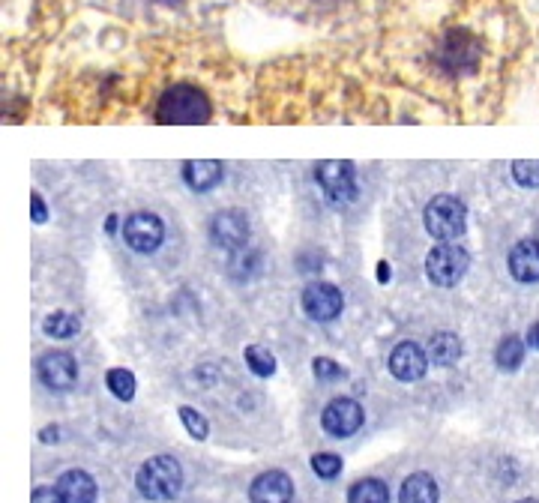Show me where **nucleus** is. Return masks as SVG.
Here are the masks:
<instances>
[{
  "instance_id": "12",
  "label": "nucleus",
  "mask_w": 539,
  "mask_h": 503,
  "mask_svg": "<svg viewBox=\"0 0 539 503\" xmlns=\"http://www.w3.org/2000/svg\"><path fill=\"white\" fill-rule=\"evenodd\" d=\"M291 498H294V483L285 471H267L249 489L252 503H291Z\"/></svg>"
},
{
  "instance_id": "13",
  "label": "nucleus",
  "mask_w": 539,
  "mask_h": 503,
  "mask_svg": "<svg viewBox=\"0 0 539 503\" xmlns=\"http://www.w3.org/2000/svg\"><path fill=\"white\" fill-rule=\"evenodd\" d=\"M507 264H510V273H513L516 282H525V285L539 282V240L516 243Z\"/></svg>"
},
{
  "instance_id": "19",
  "label": "nucleus",
  "mask_w": 539,
  "mask_h": 503,
  "mask_svg": "<svg viewBox=\"0 0 539 503\" xmlns=\"http://www.w3.org/2000/svg\"><path fill=\"white\" fill-rule=\"evenodd\" d=\"M495 360H498V366H501L504 372H516V369L522 366V360H525V342H522L519 336H507V339L498 345Z\"/></svg>"
},
{
  "instance_id": "21",
  "label": "nucleus",
  "mask_w": 539,
  "mask_h": 503,
  "mask_svg": "<svg viewBox=\"0 0 539 503\" xmlns=\"http://www.w3.org/2000/svg\"><path fill=\"white\" fill-rule=\"evenodd\" d=\"M246 366H249L258 378H270V375L276 372V357H273L267 348L252 345V348H246Z\"/></svg>"
},
{
  "instance_id": "1",
  "label": "nucleus",
  "mask_w": 539,
  "mask_h": 503,
  "mask_svg": "<svg viewBox=\"0 0 539 503\" xmlns=\"http://www.w3.org/2000/svg\"><path fill=\"white\" fill-rule=\"evenodd\" d=\"M156 120L165 126H201L210 120V102L198 87L174 84L159 96Z\"/></svg>"
},
{
  "instance_id": "23",
  "label": "nucleus",
  "mask_w": 539,
  "mask_h": 503,
  "mask_svg": "<svg viewBox=\"0 0 539 503\" xmlns=\"http://www.w3.org/2000/svg\"><path fill=\"white\" fill-rule=\"evenodd\" d=\"M312 471L321 477V480H336L342 474V459L333 456V453H318L312 459Z\"/></svg>"
},
{
  "instance_id": "15",
  "label": "nucleus",
  "mask_w": 539,
  "mask_h": 503,
  "mask_svg": "<svg viewBox=\"0 0 539 503\" xmlns=\"http://www.w3.org/2000/svg\"><path fill=\"white\" fill-rule=\"evenodd\" d=\"M183 177H186L189 189L207 192V189L222 183V162H216V159H189L183 165Z\"/></svg>"
},
{
  "instance_id": "11",
  "label": "nucleus",
  "mask_w": 539,
  "mask_h": 503,
  "mask_svg": "<svg viewBox=\"0 0 539 503\" xmlns=\"http://www.w3.org/2000/svg\"><path fill=\"white\" fill-rule=\"evenodd\" d=\"M429 369V354L414 345V342H402L393 354H390V372L399 381H420Z\"/></svg>"
},
{
  "instance_id": "28",
  "label": "nucleus",
  "mask_w": 539,
  "mask_h": 503,
  "mask_svg": "<svg viewBox=\"0 0 539 503\" xmlns=\"http://www.w3.org/2000/svg\"><path fill=\"white\" fill-rule=\"evenodd\" d=\"M30 503H63V498H60L57 489H36Z\"/></svg>"
},
{
  "instance_id": "18",
  "label": "nucleus",
  "mask_w": 539,
  "mask_h": 503,
  "mask_svg": "<svg viewBox=\"0 0 539 503\" xmlns=\"http://www.w3.org/2000/svg\"><path fill=\"white\" fill-rule=\"evenodd\" d=\"M348 503H390V489L381 480H360L351 486Z\"/></svg>"
},
{
  "instance_id": "27",
  "label": "nucleus",
  "mask_w": 539,
  "mask_h": 503,
  "mask_svg": "<svg viewBox=\"0 0 539 503\" xmlns=\"http://www.w3.org/2000/svg\"><path fill=\"white\" fill-rule=\"evenodd\" d=\"M30 213H33V222H36V225H42V222L48 219V210H45V204H42V198H39L36 192L30 195Z\"/></svg>"
},
{
  "instance_id": "6",
  "label": "nucleus",
  "mask_w": 539,
  "mask_h": 503,
  "mask_svg": "<svg viewBox=\"0 0 539 503\" xmlns=\"http://www.w3.org/2000/svg\"><path fill=\"white\" fill-rule=\"evenodd\" d=\"M123 237L129 243V249L141 252V255H150L162 246V237H165V225L159 216L153 213H132L123 225Z\"/></svg>"
},
{
  "instance_id": "16",
  "label": "nucleus",
  "mask_w": 539,
  "mask_h": 503,
  "mask_svg": "<svg viewBox=\"0 0 539 503\" xmlns=\"http://www.w3.org/2000/svg\"><path fill=\"white\" fill-rule=\"evenodd\" d=\"M438 498H441L438 483L429 474H411L402 483V492H399L402 503H438Z\"/></svg>"
},
{
  "instance_id": "20",
  "label": "nucleus",
  "mask_w": 539,
  "mask_h": 503,
  "mask_svg": "<svg viewBox=\"0 0 539 503\" xmlns=\"http://www.w3.org/2000/svg\"><path fill=\"white\" fill-rule=\"evenodd\" d=\"M78 327H81L78 318L69 315V312H51L45 318V324H42L45 336H51V339H72L78 333Z\"/></svg>"
},
{
  "instance_id": "24",
  "label": "nucleus",
  "mask_w": 539,
  "mask_h": 503,
  "mask_svg": "<svg viewBox=\"0 0 539 503\" xmlns=\"http://www.w3.org/2000/svg\"><path fill=\"white\" fill-rule=\"evenodd\" d=\"M180 420H183V426H186V432L195 438V441H204L207 438V432H210V426H207V420L198 414V411H192V408H180Z\"/></svg>"
},
{
  "instance_id": "30",
  "label": "nucleus",
  "mask_w": 539,
  "mask_h": 503,
  "mask_svg": "<svg viewBox=\"0 0 539 503\" xmlns=\"http://www.w3.org/2000/svg\"><path fill=\"white\" fill-rule=\"evenodd\" d=\"M42 441H45V444L57 441V429H45V432H42Z\"/></svg>"
},
{
  "instance_id": "25",
  "label": "nucleus",
  "mask_w": 539,
  "mask_h": 503,
  "mask_svg": "<svg viewBox=\"0 0 539 503\" xmlns=\"http://www.w3.org/2000/svg\"><path fill=\"white\" fill-rule=\"evenodd\" d=\"M513 177H516V183H522L528 189H539V162H528V159L516 162Z\"/></svg>"
},
{
  "instance_id": "7",
  "label": "nucleus",
  "mask_w": 539,
  "mask_h": 503,
  "mask_svg": "<svg viewBox=\"0 0 539 503\" xmlns=\"http://www.w3.org/2000/svg\"><path fill=\"white\" fill-rule=\"evenodd\" d=\"M321 426H324V432L327 435H333V438H351L354 432H360V426H363V408H360V402H354V399H333L327 408H324V414H321Z\"/></svg>"
},
{
  "instance_id": "10",
  "label": "nucleus",
  "mask_w": 539,
  "mask_h": 503,
  "mask_svg": "<svg viewBox=\"0 0 539 503\" xmlns=\"http://www.w3.org/2000/svg\"><path fill=\"white\" fill-rule=\"evenodd\" d=\"M210 237L216 246L222 249H243L246 240H249V219L240 213V210H225L213 219L210 225Z\"/></svg>"
},
{
  "instance_id": "9",
  "label": "nucleus",
  "mask_w": 539,
  "mask_h": 503,
  "mask_svg": "<svg viewBox=\"0 0 539 503\" xmlns=\"http://www.w3.org/2000/svg\"><path fill=\"white\" fill-rule=\"evenodd\" d=\"M342 306H345V297L330 282H318L303 291V312L312 321H333L342 312Z\"/></svg>"
},
{
  "instance_id": "22",
  "label": "nucleus",
  "mask_w": 539,
  "mask_h": 503,
  "mask_svg": "<svg viewBox=\"0 0 539 503\" xmlns=\"http://www.w3.org/2000/svg\"><path fill=\"white\" fill-rule=\"evenodd\" d=\"M108 390L120 399V402H132L135 399V375L126 369H111L108 372Z\"/></svg>"
},
{
  "instance_id": "5",
  "label": "nucleus",
  "mask_w": 539,
  "mask_h": 503,
  "mask_svg": "<svg viewBox=\"0 0 539 503\" xmlns=\"http://www.w3.org/2000/svg\"><path fill=\"white\" fill-rule=\"evenodd\" d=\"M315 180L333 204H348L357 198V174L345 159H327L315 168Z\"/></svg>"
},
{
  "instance_id": "2",
  "label": "nucleus",
  "mask_w": 539,
  "mask_h": 503,
  "mask_svg": "<svg viewBox=\"0 0 539 503\" xmlns=\"http://www.w3.org/2000/svg\"><path fill=\"white\" fill-rule=\"evenodd\" d=\"M135 486H138L141 498H147V501H174L183 486L180 462L171 456H153L150 462L141 465Z\"/></svg>"
},
{
  "instance_id": "14",
  "label": "nucleus",
  "mask_w": 539,
  "mask_h": 503,
  "mask_svg": "<svg viewBox=\"0 0 539 503\" xmlns=\"http://www.w3.org/2000/svg\"><path fill=\"white\" fill-rule=\"evenodd\" d=\"M63 503H96V483L87 471H66L57 486Z\"/></svg>"
},
{
  "instance_id": "4",
  "label": "nucleus",
  "mask_w": 539,
  "mask_h": 503,
  "mask_svg": "<svg viewBox=\"0 0 539 503\" xmlns=\"http://www.w3.org/2000/svg\"><path fill=\"white\" fill-rule=\"evenodd\" d=\"M468 264H471L468 252L462 246H453V243H441L426 255V273L441 288L462 282V276L468 273Z\"/></svg>"
},
{
  "instance_id": "29",
  "label": "nucleus",
  "mask_w": 539,
  "mask_h": 503,
  "mask_svg": "<svg viewBox=\"0 0 539 503\" xmlns=\"http://www.w3.org/2000/svg\"><path fill=\"white\" fill-rule=\"evenodd\" d=\"M528 345H531V348H537V351H539V321L534 324V327H531V330H528Z\"/></svg>"
},
{
  "instance_id": "8",
  "label": "nucleus",
  "mask_w": 539,
  "mask_h": 503,
  "mask_svg": "<svg viewBox=\"0 0 539 503\" xmlns=\"http://www.w3.org/2000/svg\"><path fill=\"white\" fill-rule=\"evenodd\" d=\"M39 372V381L48 387V390H72L75 381H78V366H75V357L66 354V351H51L39 360L36 366Z\"/></svg>"
},
{
  "instance_id": "26",
  "label": "nucleus",
  "mask_w": 539,
  "mask_h": 503,
  "mask_svg": "<svg viewBox=\"0 0 539 503\" xmlns=\"http://www.w3.org/2000/svg\"><path fill=\"white\" fill-rule=\"evenodd\" d=\"M312 369H315V378H318V381H339V378H345V369H342L339 363H333L330 357H318V360L312 363Z\"/></svg>"
},
{
  "instance_id": "3",
  "label": "nucleus",
  "mask_w": 539,
  "mask_h": 503,
  "mask_svg": "<svg viewBox=\"0 0 539 503\" xmlns=\"http://www.w3.org/2000/svg\"><path fill=\"white\" fill-rule=\"evenodd\" d=\"M468 225V207L456 198V195H438L429 207H426V231L435 240H456L465 234Z\"/></svg>"
},
{
  "instance_id": "17",
  "label": "nucleus",
  "mask_w": 539,
  "mask_h": 503,
  "mask_svg": "<svg viewBox=\"0 0 539 503\" xmlns=\"http://www.w3.org/2000/svg\"><path fill=\"white\" fill-rule=\"evenodd\" d=\"M462 357V339L456 333H438L429 342V360L438 366H453Z\"/></svg>"
},
{
  "instance_id": "31",
  "label": "nucleus",
  "mask_w": 539,
  "mask_h": 503,
  "mask_svg": "<svg viewBox=\"0 0 539 503\" xmlns=\"http://www.w3.org/2000/svg\"><path fill=\"white\" fill-rule=\"evenodd\" d=\"M519 503H539V501H519Z\"/></svg>"
}]
</instances>
